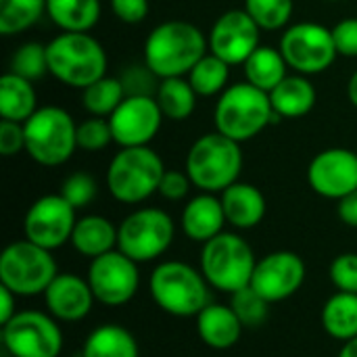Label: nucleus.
I'll use <instances>...</instances> for the list:
<instances>
[{
	"label": "nucleus",
	"mask_w": 357,
	"mask_h": 357,
	"mask_svg": "<svg viewBox=\"0 0 357 357\" xmlns=\"http://www.w3.org/2000/svg\"><path fill=\"white\" fill-rule=\"evenodd\" d=\"M209 282L190 264L167 259L151 274V297L157 307L176 318H197L209 305Z\"/></svg>",
	"instance_id": "5"
},
{
	"label": "nucleus",
	"mask_w": 357,
	"mask_h": 357,
	"mask_svg": "<svg viewBox=\"0 0 357 357\" xmlns=\"http://www.w3.org/2000/svg\"><path fill=\"white\" fill-rule=\"evenodd\" d=\"M165 174L163 159L151 146L119 149L107 167V190L123 205H138L159 192Z\"/></svg>",
	"instance_id": "4"
},
{
	"label": "nucleus",
	"mask_w": 357,
	"mask_h": 357,
	"mask_svg": "<svg viewBox=\"0 0 357 357\" xmlns=\"http://www.w3.org/2000/svg\"><path fill=\"white\" fill-rule=\"evenodd\" d=\"M255 264V253L241 234L222 232L203 245L199 270L211 289L232 295L251 284Z\"/></svg>",
	"instance_id": "8"
},
{
	"label": "nucleus",
	"mask_w": 357,
	"mask_h": 357,
	"mask_svg": "<svg viewBox=\"0 0 357 357\" xmlns=\"http://www.w3.org/2000/svg\"><path fill=\"white\" fill-rule=\"evenodd\" d=\"M328 276L337 291L357 295V253L337 255L328 268Z\"/></svg>",
	"instance_id": "39"
},
{
	"label": "nucleus",
	"mask_w": 357,
	"mask_h": 357,
	"mask_svg": "<svg viewBox=\"0 0 357 357\" xmlns=\"http://www.w3.org/2000/svg\"><path fill=\"white\" fill-rule=\"evenodd\" d=\"M38 94L33 82L6 71L0 77V115L2 119L25 123L38 111Z\"/></svg>",
	"instance_id": "25"
},
{
	"label": "nucleus",
	"mask_w": 357,
	"mask_h": 357,
	"mask_svg": "<svg viewBox=\"0 0 357 357\" xmlns=\"http://www.w3.org/2000/svg\"><path fill=\"white\" fill-rule=\"evenodd\" d=\"M2 343L13 357H59L63 331L48 312L23 310L2 326Z\"/></svg>",
	"instance_id": "12"
},
{
	"label": "nucleus",
	"mask_w": 357,
	"mask_h": 357,
	"mask_svg": "<svg viewBox=\"0 0 357 357\" xmlns=\"http://www.w3.org/2000/svg\"><path fill=\"white\" fill-rule=\"evenodd\" d=\"M347 98H349V102L357 109V71H354V75L347 82Z\"/></svg>",
	"instance_id": "46"
},
{
	"label": "nucleus",
	"mask_w": 357,
	"mask_h": 357,
	"mask_svg": "<svg viewBox=\"0 0 357 357\" xmlns=\"http://www.w3.org/2000/svg\"><path fill=\"white\" fill-rule=\"evenodd\" d=\"M82 357H140L136 337L121 324L94 328L82 349Z\"/></svg>",
	"instance_id": "26"
},
{
	"label": "nucleus",
	"mask_w": 357,
	"mask_h": 357,
	"mask_svg": "<svg viewBox=\"0 0 357 357\" xmlns=\"http://www.w3.org/2000/svg\"><path fill=\"white\" fill-rule=\"evenodd\" d=\"M117 228V249L136 264L159 259L176 236L172 215L159 207H140L126 215Z\"/></svg>",
	"instance_id": "10"
},
{
	"label": "nucleus",
	"mask_w": 357,
	"mask_h": 357,
	"mask_svg": "<svg viewBox=\"0 0 357 357\" xmlns=\"http://www.w3.org/2000/svg\"><path fill=\"white\" fill-rule=\"evenodd\" d=\"M56 274L59 268L52 251L27 238L6 245L0 255V284L17 297L44 295Z\"/></svg>",
	"instance_id": "9"
},
{
	"label": "nucleus",
	"mask_w": 357,
	"mask_h": 357,
	"mask_svg": "<svg viewBox=\"0 0 357 357\" xmlns=\"http://www.w3.org/2000/svg\"><path fill=\"white\" fill-rule=\"evenodd\" d=\"M86 280L94 293L96 303L107 307H119L130 303L140 287V270L119 249H113L100 257L90 259Z\"/></svg>",
	"instance_id": "13"
},
{
	"label": "nucleus",
	"mask_w": 357,
	"mask_h": 357,
	"mask_svg": "<svg viewBox=\"0 0 357 357\" xmlns=\"http://www.w3.org/2000/svg\"><path fill=\"white\" fill-rule=\"evenodd\" d=\"M195 320L201 341L215 351L232 349L245 331L230 303H209L201 310V314Z\"/></svg>",
	"instance_id": "22"
},
{
	"label": "nucleus",
	"mask_w": 357,
	"mask_h": 357,
	"mask_svg": "<svg viewBox=\"0 0 357 357\" xmlns=\"http://www.w3.org/2000/svg\"><path fill=\"white\" fill-rule=\"evenodd\" d=\"M10 73H17L29 82H36L44 73H48L46 44H40V42L21 44L10 56Z\"/></svg>",
	"instance_id": "36"
},
{
	"label": "nucleus",
	"mask_w": 357,
	"mask_h": 357,
	"mask_svg": "<svg viewBox=\"0 0 357 357\" xmlns=\"http://www.w3.org/2000/svg\"><path fill=\"white\" fill-rule=\"evenodd\" d=\"M75 207L63 199L61 195H44L36 199L25 218H23V234L27 241L54 251L71 241L75 228Z\"/></svg>",
	"instance_id": "14"
},
{
	"label": "nucleus",
	"mask_w": 357,
	"mask_h": 357,
	"mask_svg": "<svg viewBox=\"0 0 357 357\" xmlns=\"http://www.w3.org/2000/svg\"><path fill=\"white\" fill-rule=\"evenodd\" d=\"M48 73L69 88L84 90L107 75L102 44L88 31H63L46 44Z\"/></svg>",
	"instance_id": "2"
},
{
	"label": "nucleus",
	"mask_w": 357,
	"mask_h": 357,
	"mask_svg": "<svg viewBox=\"0 0 357 357\" xmlns=\"http://www.w3.org/2000/svg\"><path fill=\"white\" fill-rule=\"evenodd\" d=\"M184 172L201 192H224L228 186L238 182L243 172L241 142L220 134L218 130L203 134L188 149Z\"/></svg>",
	"instance_id": "3"
},
{
	"label": "nucleus",
	"mask_w": 357,
	"mask_h": 357,
	"mask_svg": "<svg viewBox=\"0 0 357 357\" xmlns=\"http://www.w3.org/2000/svg\"><path fill=\"white\" fill-rule=\"evenodd\" d=\"M337 357H357V337L351 339V341H347V343H343V347H341V351H339Z\"/></svg>",
	"instance_id": "47"
},
{
	"label": "nucleus",
	"mask_w": 357,
	"mask_h": 357,
	"mask_svg": "<svg viewBox=\"0 0 357 357\" xmlns=\"http://www.w3.org/2000/svg\"><path fill=\"white\" fill-rule=\"evenodd\" d=\"M109 126L113 132V142L119 149L128 146H149L161 130L165 119L157 98L146 94H132L121 100V105L111 113Z\"/></svg>",
	"instance_id": "16"
},
{
	"label": "nucleus",
	"mask_w": 357,
	"mask_h": 357,
	"mask_svg": "<svg viewBox=\"0 0 357 357\" xmlns=\"http://www.w3.org/2000/svg\"><path fill=\"white\" fill-rule=\"evenodd\" d=\"M328 2H337V0H328Z\"/></svg>",
	"instance_id": "48"
},
{
	"label": "nucleus",
	"mask_w": 357,
	"mask_h": 357,
	"mask_svg": "<svg viewBox=\"0 0 357 357\" xmlns=\"http://www.w3.org/2000/svg\"><path fill=\"white\" fill-rule=\"evenodd\" d=\"M199 96H218L228 88L230 65L220 56L207 52L186 75Z\"/></svg>",
	"instance_id": "31"
},
{
	"label": "nucleus",
	"mask_w": 357,
	"mask_h": 357,
	"mask_svg": "<svg viewBox=\"0 0 357 357\" xmlns=\"http://www.w3.org/2000/svg\"><path fill=\"white\" fill-rule=\"evenodd\" d=\"M48 0H0V33L15 36L33 27L46 13Z\"/></svg>",
	"instance_id": "33"
},
{
	"label": "nucleus",
	"mask_w": 357,
	"mask_h": 357,
	"mask_svg": "<svg viewBox=\"0 0 357 357\" xmlns=\"http://www.w3.org/2000/svg\"><path fill=\"white\" fill-rule=\"evenodd\" d=\"M270 301H266L251 284L230 295V307L245 328H259L270 318Z\"/></svg>",
	"instance_id": "34"
},
{
	"label": "nucleus",
	"mask_w": 357,
	"mask_h": 357,
	"mask_svg": "<svg viewBox=\"0 0 357 357\" xmlns=\"http://www.w3.org/2000/svg\"><path fill=\"white\" fill-rule=\"evenodd\" d=\"M25 153L42 167L67 163L77 149V123L61 107H40L25 123Z\"/></svg>",
	"instance_id": "7"
},
{
	"label": "nucleus",
	"mask_w": 357,
	"mask_h": 357,
	"mask_svg": "<svg viewBox=\"0 0 357 357\" xmlns=\"http://www.w3.org/2000/svg\"><path fill=\"white\" fill-rule=\"evenodd\" d=\"M253 21L268 31H278L289 25L293 17L295 2L293 0H245L243 6Z\"/></svg>",
	"instance_id": "35"
},
{
	"label": "nucleus",
	"mask_w": 357,
	"mask_h": 357,
	"mask_svg": "<svg viewBox=\"0 0 357 357\" xmlns=\"http://www.w3.org/2000/svg\"><path fill=\"white\" fill-rule=\"evenodd\" d=\"M126 98V90L119 77H100L82 90V107L92 117H111V113Z\"/></svg>",
	"instance_id": "32"
},
{
	"label": "nucleus",
	"mask_w": 357,
	"mask_h": 357,
	"mask_svg": "<svg viewBox=\"0 0 357 357\" xmlns=\"http://www.w3.org/2000/svg\"><path fill=\"white\" fill-rule=\"evenodd\" d=\"M207 52V36L180 19L159 23L144 40V65L159 79L186 77Z\"/></svg>",
	"instance_id": "1"
},
{
	"label": "nucleus",
	"mask_w": 357,
	"mask_h": 357,
	"mask_svg": "<svg viewBox=\"0 0 357 357\" xmlns=\"http://www.w3.org/2000/svg\"><path fill=\"white\" fill-rule=\"evenodd\" d=\"M111 142H113V132L107 117H90L77 123V149L96 153L109 146Z\"/></svg>",
	"instance_id": "38"
},
{
	"label": "nucleus",
	"mask_w": 357,
	"mask_h": 357,
	"mask_svg": "<svg viewBox=\"0 0 357 357\" xmlns=\"http://www.w3.org/2000/svg\"><path fill=\"white\" fill-rule=\"evenodd\" d=\"M316 100H318V94H316L314 84L307 79V75H301V73L287 75L270 92L274 115H278L280 119L305 117L316 107Z\"/></svg>",
	"instance_id": "23"
},
{
	"label": "nucleus",
	"mask_w": 357,
	"mask_h": 357,
	"mask_svg": "<svg viewBox=\"0 0 357 357\" xmlns=\"http://www.w3.org/2000/svg\"><path fill=\"white\" fill-rule=\"evenodd\" d=\"M46 15L63 31H90L100 19V0H48Z\"/></svg>",
	"instance_id": "29"
},
{
	"label": "nucleus",
	"mask_w": 357,
	"mask_h": 357,
	"mask_svg": "<svg viewBox=\"0 0 357 357\" xmlns=\"http://www.w3.org/2000/svg\"><path fill=\"white\" fill-rule=\"evenodd\" d=\"M113 15L128 23V25H136L142 23L149 17V0H109Z\"/></svg>",
	"instance_id": "43"
},
{
	"label": "nucleus",
	"mask_w": 357,
	"mask_h": 357,
	"mask_svg": "<svg viewBox=\"0 0 357 357\" xmlns=\"http://www.w3.org/2000/svg\"><path fill=\"white\" fill-rule=\"evenodd\" d=\"M155 98L165 119L184 121L195 113L199 94L195 92L188 77H165L159 82Z\"/></svg>",
	"instance_id": "30"
},
{
	"label": "nucleus",
	"mask_w": 357,
	"mask_h": 357,
	"mask_svg": "<svg viewBox=\"0 0 357 357\" xmlns=\"http://www.w3.org/2000/svg\"><path fill=\"white\" fill-rule=\"evenodd\" d=\"M278 48L289 69L301 75L324 73L339 56L333 29L314 21H301L287 27Z\"/></svg>",
	"instance_id": "11"
},
{
	"label": "nucleus",
	"mask_w": 357,
	"mask_h": 357,
	"mask_svg": "<svg viewBox=\"0 0 357 357\" xmlns=\"http://www.w3.org/2000/svg\"><path fill=\"white\" fill-rule=\"evenodd\" d=\"M287 69H289V65H287L280 48H272V46H259L243 63L247 82L268 94L289 75Z\"/></svg>",
	"instance_id": "27"
},
{
	"label": "nucleus",
	"mask_w": 357,
	"mask_h": 357,
	"mask_svg": "<svg viewBox=\"0 0 357 357\" xmlns=\"http://www.w3.org/2000/svg\"><path fill=\"white\" fill-rule=\"evenodd\" d=\"M25 151V130L23 123L2 119L0 121V155L15 157Z\"/></svg>",
	"instance_id": "42"
},
{
	"label": "nucleus",
	"mask_w": 357,
	"mask_h": 357,
	"mask_svg": "<svg viewBox=\"0 0 357 357\" xmlns=\"http://www.w3.org/2000/svg\"><path fill=\"white\" fill-rule=\"evenodd\" d=\"M337 213L345 226L357 228V190L343 197L341 201H337Z\"/></svg>",
	"instance_id": "44"
},
{
	"label": "nucleus",
	"mask_w": 357,
	"mask_h": 357,
	"mask_svg": "<svg viewBox=\"0 0 357 357\" xmlns=\"http://www.w3.org/2000/svg\"><path fill=\"white\" fill-rule=\"evenodd\" d=\"M305 261L295 251H274L257 259L251 287L270 303L291 299L305 282Z\"/></svg>",
	"instance_id": "17"
},
{
	"label": "nucleus",
	"mask_w": 357,
	"mask_h": 357,
	"mask_svg": "<svg viewBox=\"0 0 357 357\" xmlns=\"http://www.w3.org/2000/svg\"><path fill=\"white\" fill-rule=\"evenodd\" d=\"M117 234H119V228L111 220H107L105 215L90 213V215L77 218L69 243L79 255L94 259L117 249Z\"/></svg>",
	"instance_id": "24"
},
{
	"label": "nucleus",
	"mask_w": 357,
	"mask_h": 357,
	"mask_svg": "<svg viewBox=\"0 0 357 357\" xmlns=\"http://www.w3.org/2000/svg\"><path fill=\"white\" fill-rule=\"evenodd\" d=\"M226 224L228 222H226L222 201L218 195H211V192H201V195L192 197L184 205V211L180 218V226H182L184 234L190 241L201 243V245H205L213 236L222 234Z\"/></svg>",
	"instance_id": "20"
},
{
	"label": "nucleus",
	"mask_w": 357,
	"mask_h": 357,
	"mask_svg": "<svg viewBox=\"0 0 357 357\" xmlns=\"http://www.w3.org/2000/svg\"><path fill=\"white\" fill-rule=\"evenodd\" d=\"M220 201L226 213V222L236 230H251L259 226L268 211L264 192L249 182H234L224 192H220Z\"/></svg>",
	"instance_id": "21"
},
{
	"label": "nucleus",
	"mask_w": 357,
	"mask_h": 357,
	"mask_svg": "<svg viewBox=\"0 0 357 357\" xmlns=\"http://www.w3.org/2000/svg\"><path fill=\"white\" fill-rule=\"evenodd\" d=\"M333 40L337 46V52L347 59L357 56V17H349L339 21L333 27Z\"/></svg>",
	"instance_id": "40"
},
{
	"label": "nucleus",
	"mask_w": 357,
	"mask_h": 357,
	"mask_svg": "<svg viewBox=\"0 0 357 357\" xmlns=\"http://www.w3.org/2000/svg\"><path fill=\"white\" fill-rule=\"evenodd\" d=\"M17 295L13 291H8L6 287L0 284V324L4 326L6 322H10L17 316Z\"/></svg>",
	"instance_id": "45"
},
{
	"label": "nucleus",
	"mask_w": 357,
	"mask_h": 357,
	"mask_svg": "<svg viewBox=\"0 0 357 357\" xmlns=\"http://www.w3.org/2000/svg\"><path fill=\"white\" fill-rule=\"evenodd\" d=\"M274 119L270 94L249 82L228 86L213 109L215 130L236 142H247L261 134Z\"/></svg>",
	"instance_id": "6"
},
{
	"label": "nucleus",
	"mask_w": 357,
	"mask_h": 357,
	"mask_svg": "<svg viewBox=\"0 0 357 357\" xmlns=\"http://www.w3.org/2000/svg\"><path fill=\"white\" fill-rule=\"evenodd\" d=\"M96 192H98L96 180L90 174H86V172H73V174H69L63 180L61 190H59V195L63 199H67L75 209L88 207L96 199Z\"/></svg>",
	"instance_id": "37"
},
{
	"label": "nucleus",
	"mask_w": 357,
	"mask_h": 357,
	"mask_svg": "<svg viewBox=\"0 0 357 357\" xmlns=\"http://www.w3.org/2000/svg\"><path fill=\"white\" fill-rule=\"evenodd\" d=\"M322 326L328 337L347 343L357 337V295L335 293L322 307Z\"/></svg>",
	"instance_id": "28"
},
{
	"label": "nucleus",
	"mask_w": 357,
	"mask_h": 357,
	"mask_svg": "<svg viewBox=\"0 0 357 357\" xmlns=\"http://www.w3.org/2000/svg\"><path fill=\"white\" fill-rule=\"evenodd\" d=\"M190 178L186 172H180V169H165L163 178H161V184H159V195L167 201H182L188 197L190 192Z\"/></svg>",
	"instance_id": "41"
},
{
	"label": "nucleus",
	"mask_w": 357,
	"mask_h": 357,
	"mask_svg": "<svg viewBox=\"0 0 357 357\" xmlns=\"http://www.w3.org/2000/svg\"><path fill=\"white\" fill-rule=\"evenodd\" d=\"M259 36L261 27L245 8H230L213 21L207 33V44L211 54L234 67L243 65L261 46Z\"/></svg>",
	"instance_id": "15"
},
{
	"label": "nucleus",
	"mask_w": 357,
	"mask_h": 357,
	"mask_svg": "<svg viewBox=\"0 0 357 357\" xmlns=\"http://www.w3.org/2000/svg\"><path fill=\"white\" fill-rule=\"evenodd\" d=\"M42 297L46 312L59 322H79L96 303L88 280L73 272H59Z\"/></svg>",
	"instance_id": "19"
},
{
	"label": "nucleus",
	"mask_w": 357,
	"mask_h": 357,
	"mask_svg": "<svg viewBox=\"0 0 357 357\" xmlns=\"http://www.w3.org/2000/svg\"><path fill=\"white\" fill-rule=\"evenodd\" d=\"M307 184L331 201L351 195L357 190V153L341 146L318 153L307 165Z\"/></svg>",
	"instance_id": "18"
}]
</instances>
